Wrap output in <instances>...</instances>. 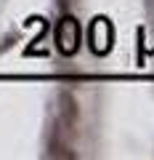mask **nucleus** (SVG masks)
<instances>
[{
    "mask_svg": "<svg viewBox=\"0 0 154 160\" xmlns=\"http://www.w3.org/2000/svg\"><path fill=\"white\" fill-rule=\"evenodd\" d=\"M77 118H80V107H77L74 93L61 91L58 93V128L72 131V128L77 126Z\"/></svg>",
    "mask_w": 154,
    "mask_h": 160,
    "instance_id": "7ed1b4c3",
    "label": "nucleus"
},
{
    "mask_svg": "<svg viewBox=\"0 0 154 160\" xmlns=\"http://www.w3.org/2000/svg\"><path fill=\"white\" fill-rule=\"evenodd\" d=\"M88 43H91V51L98 53V56H104V53L112 51L114 29H112V24H109V19L98 16V19L91 22V27H88Z\"/></svg>",
    "mask_w": 154,
    "mask_h": 160,
    "instance_id": "f03ea898",
    "label": "nucleus"
},
{
    "mask_svg": "<svg viewBox=\"0 0 154 160\" xmlns=\"http://www.w3.org/2000/svg\"><path fill=\"white\" fill-rule=\"evenodd\" d=\"M53 40H56V48L61 56H74L82 46V27L74 16H61V22L56 24V32H53Z\"/></svg>",
    "mask_w": 154,
    "mask_h": 160,
    "instance_id": "f257e3e1",
    "label": "nucleus"
},
{
    "mask_svg": "<svg viewBox=\"0 0 154 160\" xmlns=\"http://www.w3.org/2000/svg\"><path fill=\"white\" fill-rule=\"evenodd\" d=\"M48 158H64V160H72V158H77V152H74V149L69 147V144L64 142L58 133H53L51 144H48Z\"/></svg>",
    "mask_w": 154,
    "mask_h": 160,
    "instance_id": "20e7f679",
    "label": "nucleus"
}]
</instances>
